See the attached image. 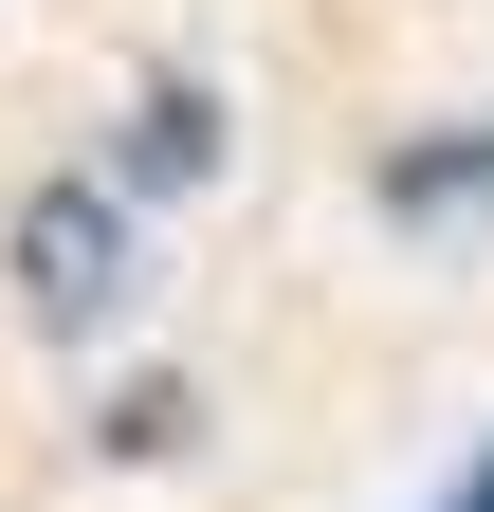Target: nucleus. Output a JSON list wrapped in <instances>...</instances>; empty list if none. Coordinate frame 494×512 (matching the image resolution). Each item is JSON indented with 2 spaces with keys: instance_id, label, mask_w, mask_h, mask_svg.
<instances>
[{
  "instance_id": "nucleus-1",
  "label": "nucleus",
  "mask_w": 494,
  "mask_h": 512,
  "mask_svg": "<svg viewBox=\"0 0 494 512\" xmlns=\"http://www.w3.org/2000/svg\"><path fill=\"white\" fill-rule=\"evenodd\" d=\"M19 293L55 330H110V293H129V183H55L19 220Z\"/></svg>"
},
{
  "instance_id": "nucleus-2",
  "label": "nucleus",
  "mask_w": 494,
  "mask_h": 512,
  "mask_svg": "<svg viewBox=\"0 0 494 512\" xmlns=\"http://www.w3.org/2000/svg\"><path fill=\"white\" fill-rule=\"evenodd\" d=\"M202 165H220V110H202V92H165V110H129V165H110V183L147 202V183H202Z\"/></svg>"
},
{
  "instance_id": "nucleus-3",
  "label": "nucleus",
  "mask_w": 494,
  "mask_h": 512,
  "mask_svg": "<svg viewBox=\"0 0 494 512\" xmlns=\"http://www.w3.org/2000/svg\"><path fill=\"white\" fill-rule=\"evenodd\" d=\"M385 202H403V220H440V202H494V128H476V147H403V165H385Z\"/></svg>"
},
{
  "instance_id": "nucleus-4",
  "label": "nucleus",
  "mask_w": 494,
  "mask_h": 512,
  "mask_svg": "<svg viewBox=\"0 0 494 512\" xmlns=\"http://www.w3.org/2000/svg\"><path fill=\"white\" fill-rule=\"evenodd\" d=\"M440 512H494V439H476V458H458V476H440Z\"/></svg>"
}]
</instances>
